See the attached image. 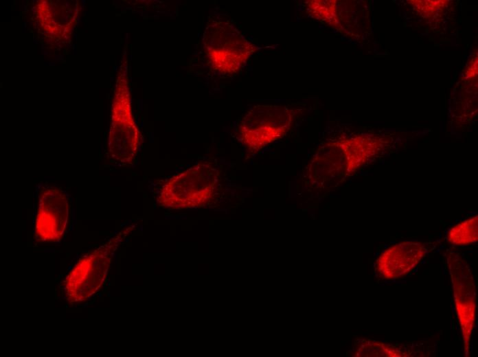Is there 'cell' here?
Listing matches in <instances>:
<instances>
[{
  "label": "cell",
  "instance_id": "obj_1",
  "mask_svg": "<svg viewBox=\"0 0 478 357\" xmlns=\"http://www.w3.org/2000/svg\"><path fill=\"white\" fill-rule=\"evenodd\" d=\"M220 172L209 162H203L172 176L157 192V203L166 208L204 207L221 189Z\"/></svg>",
  "mask_w": 478,
  "mask_h": 357
},
{
  "label": "cell",
  "instance_id": "obj_2",
  "mask_svg": "<svg viewBox=\"0 0 478 357\" xmlns=\"http://www.w3.org/2000/svg\"><path fill=\"white\" fill-rule=\"evenodd\" d=\"M136 225L119 232L106 242L82 255L62 281L65 297L70 303H82L94 296L105 281L112 258L119 245Z\"/></svg>",
  "mask_w": 478,
  "mask_h": 357
},
{
  "label": "cell",
  "instance_id": "obj_3",
  "mask_svg": "<svg viewBox=\"0 0 478 357\" xmlns=\"http://www.w3.org/2000/svg\"><path fill=\"white\" fill-rule=\"evenodd\" d=\"M204 49L212 67L232 74L242 67L255 51L254 45L230 22L214 21L204 34Z\"/></svg>",
  "mask_w": 478,
  "mask_h": 357
},
{
  "label": "cell",
  "instance_id": "obj_4",
  "mask_svg": "<svg viewBox=\"0 0 478 357\" xmlns=\"http://www.w3.org/2000/svg\"><path fill=\"white\" fill-rule=\"evenodd\" d=\"M36 190L34 240L41 243H57L69 226V194L62 187L47 182L37 184Z\"/></svg>",
  "mask_w": 478,
  "mask_h": 357
},
{
  "label": "cell",
  "instance_id": "obj_5",
  "mask_svg": "<svg viewBox=\"0 0 478 357\" xmlns=\"http://www.w3.org/2000/svg\"><path fill=\"white\" fill-rule=\"evenodd\" d=\"M292 120V112L286 106H255L241 120L238 129L240 140L250 150H260L284 137L290 129Z\"/></svg>",
  "mask_w": 478,
  "mask_h": 357
},
{
  "label": "cell",
  "instance_id": "obj_6",
  "mask_svg": "<svg viewBox=\"0 0 478 357\" xmlns=\"http://www.w3.org/2000/svg\"><path fill=\"white\" fill-rule=\"evenodd\" d=\"M120 91L116 94L112 106L109 152L114 161L129 165L138 152L139 131L133 118L129 93L124 89Z\"/></svg>",
  "mask_w": 478,
  "mask_h": 357
},
{
  "label": "cell",
  "instance_id": "obj_7",
  "mask_svg": "<svg viewBox=\"0 0 478 357\" xmlns=\"http://www.w3.org/2000/svg\"><path fill=\"white\" fill-rule=\"evenodd\" d=\"M448 266L455 310L463 336L464 348L468 356L475 322L476 292L474 278L467 263L457 255L449 259Z\"/></svg>",
  "mask_w": 478,
  "mask_h": 357
},
{
  "label": "cell",
  "instance_id": "obj_8",
  "mask_svg": "<svg viewBox=\"0 0 478 357\" xmlns=\"http://www.w3.org/2000/svg\"><path fill=\"white\" fill-rule=\"evenodd\" d=\"M426 253L424 244L416 242H402L380 253L375 268L377 275L383 279L402 277L412 271Z\"/></svg>",
  "mask_w": 478,
  "mask_h": 357
},
{
  "label": "cell",
  "instance_id": "obj_9",
  "mask_svg": "<svg viewBox=\"0 0 478 357\" xmlns=\"http://www.w3.org/2000/svg\"><path fill=\"white\" fill-rule=\"evenodd\" d=\"M477 215L468 218L450 229L447 233L448 242L454 245H468L477 241Z\"/></svg>",
  "mask_w": 478,
  "mask_h": 357
}]
</instances>
